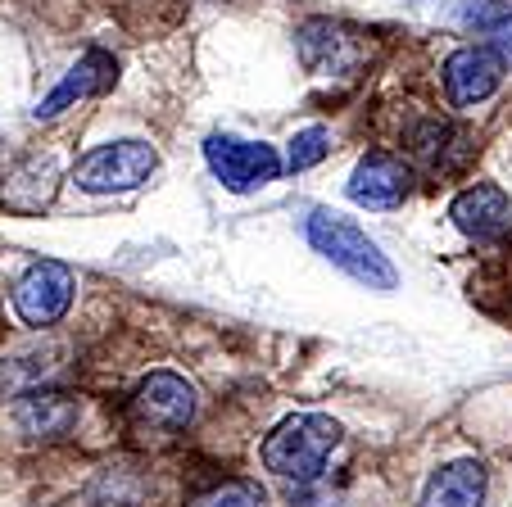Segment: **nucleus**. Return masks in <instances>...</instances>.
I'll use <instances>...</instances> for the list:
<instances>
[{"mask_svg": "<svg viewBox=\"0 0 512 507\" xmlns=\"http://www.w3.org/2000/svg\"><path fill=\"white\" fill-rule=\"evenodd\" d=\"M304 236H309V245L318 249L331 268H340L345 277H354L358 286L377 290V295H390V290L399 286L395 263L381 254V245L363 227H358V222L340 218V213L318 209L309 218V227H304Z\"/></svg>", "mask_w": 512, "mask_h": 507, "instance_id": "nucleus-1", "label": "nucleus"}, {"mask_svg": "<svg viewBox=\"0 0 512 507\" xmlns=\"http://www.w3.org/2000/svg\"><path fill=\"white\" fill-rule=\"evenodd\" d=\"M336 444H340V421H331L327 412H295L263 440V467L281 480L309 485V480L322 476Z\"/></svg>", "mask_w": 512, "mask_h": 507, "instance_id": "nucleus-2", "label": "nucleus"}, {"mask_svg": "<svg viewBox=\"0 0 512 507\" xmlns=\"http://www.w3.org/2000/svg\"><path fill=\"white\" fill-rule=\"evenodd\" d=\"M132 412V431L136 435H155V440H173L195 421V390L177 372H150L136 394L127 399Z\"/></svg>", "mask_w": 512, "mask_h": 507, "instance_id": "nucleus-3", "label": "nucleus"}, {"mask_svg": "<svg viewBox=\"0 0 512 507\" xmlns=\"http://www.w3.org/2000/svg\"><path fill=\"white\" fill-rule=\"evenodd\" d=\"M155 145L145 141H109L96 145L91 154H82L78 168H73V186L91 195H114V191H132L145 177L155 173Z\"/></svg>", "mask_w": 512, "mask_h": 507, "instance_id": "nucleus-4", "label": "nucleus"}, {"mask_svg": "<svg viewBox=\"0 0 512 507\" xmlns=\"http://www.w3.org/2000/svg\"><path fill=\"white\" fill-rule=\"evenodd\" d=\"M204 159H209L213 177H218L227 191H259V186L277 182V177L286 173V159H281L272 145L241 141V136H209V141H204Z\"/></svg>", "mask_w": 512, "mask_h": 507, "instance_id": "nucleus-5", "label": "nucleus"}, {"mask_svg": "<svg viewBox=\"0 0 512 507\" xmlns=\"http://www.w3.org/2000/svg\"><path fill=\"white\" fill-rule=\"evenodd\" d=\"M73 286H78V277H73L68 263H55V259L32 263L14 281V313L28 326H55L68 313V304H73Z\"/></svg>", "mask_w": 512, "mask_h": 507, "instance_id": "nucleus-6", "label": "nucleus"}, {"mask_svg": "<svg viewBox=\"0 0 512 507\" xmlns=\"http://www.w3.org/2000/svg\"><path fill=\"white\" fill-rule=\"evenodd\" d=\"M503 50L494 46H463L445 59V96L454 109H472L490 100L503 82Z\"/></svg>", "mask_w": 512, "mask_h": 507, "instance_id": "nucleus-7", "label": "nucleus"}, {"mask_svg": "<svg viewBox=\"0 0 512 507\" xmlns=\"http://www.w3.org/2000/svg\"><path fill=\"white\" fill-rule=\"evenodd\" d=\"M408 186H413V168L390 150H372L358 159L345 191H349V200L363 204V209H395V204H404Z\"/></svg>", "mask_w": 512, "mask_h": 507, "instance_id": "nucleus-8", "label": "nucleus"}, {"mask_svg": "<svg viewBox=\"0 0 512 507\" xmlns=\"http://www.w3.org/2000/svg\"><path fill=\"white\" fill-rule=\"evenodd\" d=\"M300 59L309 73L349 77L363 68V59H368V41L358 37V32H345V28H336V23L318 19L300 32Z\"/></svg>", "mask_w": 512, "mask_h": 507, "instance_id": "nucleus-9", "label": "nucleus"}, {"mask_svg": "<svg viewBox=\"0 0 512 507\" xmlns=\"http://www.w3.org/2000/svg\"><path fill=\"white\" fill-rule=\"evenodd\" d=\"M114 77H118L114 55H105V50H87V55L64 73V82L37 105V118H55V114H64V109H73L78 100L100 96V91L114 87Z\"/></svg>", "mask_w": 512, "mask_h": 507, "instance_id": "nucleus-10", "label": "nucleus"}, {"mask_svg": "<svg viewBox=\"0 0 512 507\" xmlns=\"http://www.w3.org/2000/svg\"><path fill=\"white\" fill-rule=\"evenodd\" d=\"M449 218H454V227L463 231V236L472 240H494L508 231L512 222V200L503 195V186L494 182H481L472 186V191H463L454 200V209H449Z\"/></svg>", "mask_w": 512, "mask_h": 507, "instance_id": "nucleus-11", "label": "nucleus"}, {"mask_svg": "<svg viewBox=\"0 0 512 507\" xmlns=\"http://www.w3.org/2000/svg\"><path fill=\"white\" fill-rule=\"evenodd\" d=\"M485 503V467L472 458L440 467L422 489V507H481Z\"/></svg>", "mask_w": 512, "mask_h": 507, "instance_id": "nucleus-12", "label": "nucleus"}, {"mask_svg": "<svg viewBox=\"0 0 512 507\" xmlns=\"http://www.w3.org/2000/svg\"><path fill=\"white\" fill-rule=\"evenodd\" d=\"M14 421L23 426V435H37V440H59V435L73 431L78 421V403L59 390H32L19 399Z\"/></svg>", "mask_w": 512, "mask_h": 507, "instance_id": "nucleus-13", "label": "nucleus"}, {"mask_svg": "<svg viewBox=\"0 0 512 507\" xmlns=\"http://www.w3.org/2000/svg\"><path fill=\"white\" fill-rule=\"evenodd\" d=\"M463 141V136L454 132L449 123H440V118H431V123H422L413 132V154L422 163H431V168H440V173H449V168H458V159H454V145Z\"/></svg>", "mask_w": 512, "mask_h": 507, "instance_id": "nucleus-14", "label": "nucleus"}, {"mask_svg": "<svg viewBox=\"0 0 512 507\" xmlns=\"http://www.w3.org/2000/svg\"><path fill=\"white\" fill-rule=\"evenodd\" d=\"M191 507H268V494L259 489V480H223L209 494H200Z\"/></svg>", "mask_w": 512, "mask_h": 507, "instance_id": "nucleus-15", "label": "nucleus"}, {"mask_svg": "<svg viewBox=\"0 0 512 507\" xmlns=\"http://www.w3.org/2000/svg\"><path fill=\"white\" fill-rule=\"evenodd\" d=\"M327 154H331L327 127H304V132H295V141L286 150V173H309L313 163H322Z\"/></svg>", "mask_w": 512, "mask_h": 507, "instance_id": "nucleus-16", "label": "nucleus"}, {"mask_svg": "<svg viewBox=\"0 0 512 507\" xmlns=\"http://www.w3.org/2000/svg\"><path fill=\"white\" fill-rule=\"evenodd\" d=\"M512 23V0H467L463 28L467 32H503Z\"/></svg>", "mask_w": 512, "mask_h": 507, "instance_id": "nucleus-17", "label": "nucleus"}, {"mask_svg": "<svg viewBox=\"0 0 512 507\" xmlns=\"http://www.w3.org/2000/svg\"><path fill=\"white\" fill-rule=\"evenodd\" d=\"M5 186H28V191H32V213H37V209H46L50 195H55V168H50V163H41V159H32V163H23V168Z\"/></svg>", "mask_w": 512, "mask_h": 507, "instance_id": "nucleus-18", "label": "nucleus"}, {"mask_svg": "<svg viewBox=\"0 0 512 507\" xmlns=\"http://www.w3.org/2000/svg\"><path fill=\"white\" fill-rule=\"evenodd\" d=\"M503 59H508V64H512V37L503 41Z\"/></svg>", "mask_w": 512, "mask_h": 507, "instance_id": "nucleus-19", "label": "nucleus"}]
</instances>
